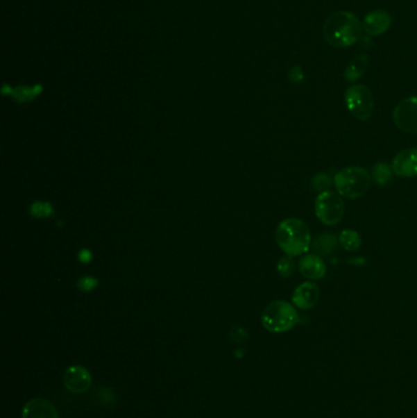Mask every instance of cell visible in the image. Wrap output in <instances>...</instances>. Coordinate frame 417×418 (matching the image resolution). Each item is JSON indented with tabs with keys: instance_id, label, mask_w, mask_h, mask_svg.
<instances>
[{
	"instance_id": "8992f818",
	"label": "cell",
	"mask_w": 417,
	"mask_h": 418,
	"mask_svg": "<svg viewBox=\"0 0 417 418\" xmlns=\"http://www.w3.org/2000/svg\"><path fill=\"white\" fill-rule=\"evenodd\" d=\"M344 98L348 110L357 120L367 122L372 117L375 101L368 87L365 85H352L346 90Z\"/></svg>"
},
{
	"instance_id": "52a82bcc",
	"label": "cell",
	"mask_w": 417,
	"mask_h": 418,
	"mask_svg": "<svg viewBox=\"0 0 417 418\" xmlns=\"http://www.w3.org/2000/svg\"><path fill=\"white\" fill-rule=\"evenodd\" d=\"M398 128L407 133H417V97H409L398 104L393 112Z\"/></svg>"
},
{
	"instance_id": "9a60e30c",
	"label": "cell",
	"mask_w": 417,
	"mask_h": 418,
	"mask_svg": "<svg viewBox=\"0 0 417 418\" xmlns=\"http://www.w3.org/2000/svg\"><path fill=\"white\" fill-rule=\"evenodd\" d=\"M368 65V58L366 56H356L354 60H351L350 64L346 67L344 77L346 82L357 81L364 74Z\"/></svg>"
},
{
	"instance_id": "ba28073f",
	"label": "cell",
	"mask_w": 417,
	"mask_h": 418,
	"mask_svg": "<svg viewBox=\"0 0 417 418\" xmlns=\"http://www.w3.org/2000/svg\"><path fill=\"white\" fill-rule=\"evenodd\" d=\"M62 382L70 393L83 394L92 385V376L87 368L75 365L65 371Z\"/></svg>"
},
{
	"instance_id": "2e32d148",
	"label": "cell",
	"mask_w": 417,
	"mask_h": 418,
	"mask_svg": "<svg viewBox=\"0 0 417 418\" xmlns=\"http://www.w3.org/2000/svg\"><path fill=\"white\" fill-rule=\"evenodd\" d=\"M338 240L341 249H344L348 252H355L360 249L362 244L360 234L352 229L343 230L338 236Z\"/></svg>"
},
{
	"instance_id": "ac0fdd59",
	"label": "cell",
	"mask_w": 417,
	"mask_h": 418,
	"mask_svg": "<svg viewBox=\"0 0 417 418\" xmlns=\"http://www.w3.org/2000/svg\"><path fill=\"white\" fill-rule=\"evenodd\" d=\"M334 185V180H332L330 175L325 173L317 174L312 178V187L318 192L330 191V187Z\"/></svg>"
},
{
	"instance_id": "7a4b0ae2",
	"label": "cell",
	"mask_w": 417,
	"mask_h": 418,
	"mask_svg": "<svg viewBox=\"0 0 417 418\" xmlns=\"http://www.w3.org/2000/svg\"><path fill=\"white\" fill-rule=\"evenodd\" d=\"M279 249L287 256L296 257L311 250V231L307 224L298 218L284 219L275 231Z\"/></svg>"
},
{
	"instance_id": "9c48e42d",
	"label": "cell",
	"mask_w": 417,
	"mask_h": 418,
	"mask_svg": "<svg viewBox=\"0 0 417 418\" xmlns=\"http://www.w3.org/2000/svg\"><path fill=\"white\" fill-rule=\"evenodd\" d=\"M393 173L400 178H416L417 147L402 149L391 162Z\"/></svg>"
},
{
	"instance_id": "277c9868",
	"label": "cell",
	"mask_w": 417,
	"mask_h": 418,
	"mask_svg": "<svg viewBox=\"0 0 417 418\" xmlns=\"http://www.w3.org/2000/svg\"><path fill=\"white\" fill-rule=\"evenodd\" d=\"M261 321L268 332L285 333L291 331L299 323V315L293 305L278 300L264 308Z\"/></svg>"
},
{
	"instance_id": "603a6c76",
	"label": "cell",
	"mask_w": 417,
	"mask_h": 418,
	"mask_svg": "<svg viewBox=\"0 0 417 418\" xmlns=\"http://www.w3.org/2000/svg\"><path fill=\"white\" fill-rule=\"evenodd\" d=\"M96 285H97V281L92 276H85L81 281H78V286H80L81 290H92Z\"/></svg>"
},
{
	"instance_id": "6da1fadb",
	"label": "cell",
	"mask_w": 417,
	"mask_h": 418,
	"mask_svg": "<svg viewBox=\"0 0 417 418\" xmlns=\"http://www.w3.org/2000/svg\"><path fill=\"white\" fill-rule=\"evenodd\" d=\"M362 22L349 11H337L325 20L323 35L325 41L334 48L354 46L361 38Z\"/></svg>"
},
{
	"instance_id": "e0dca14e",
	"label": "cell",
	"mask_w": 417,
	"mask_h": 418,
	"mask_svg": "<svg viewBox=\"0 0 417 418\" xmlns=\"http://www.w3.org/2000/svg\"><path fill=\"white\" fill-rule=\"evenodd\" d=\"M393 174L394 173H393L391 165H388L386 163L380 162V163L373 165L371 178L377 185L384 186V185L391 183V178H393Z\"/></svg>"
},
{
	"instance_id": "7c38bea8",
	"label": "cell",
	"mask_w": 417,
	"mask_h": 418,
	"mask_svg": "<svg viewBox=\"0 0 417 418\" xmlns=\"http://www.w3.org/2000/svg\"><path fill=\"white\" fill-rule=\"evenodd\" d=\"M299 271L309 281H321L327 274V265L320 256L307 253L300 260Z\"/></svg>"
},
{
	"instance_id": "ffe728a7",
	"label": "cell",
	"mask_w": 417,
	"mask_h": 418,
	"mask_svg": "<svg viewBox=\"0 0 417 418\" xmlns=\"http://www.w3.org/2000/svg\"><path fill=\"white\" fill-rule=\"evenodd\" d=\"M41 91V87L36 86L33 88H28V87H20V88H16L15 91L12 92V96L17 99V101H30L32 98L35 97L38 92Z\"/></svg>"
},
{
	"instance_id": "5bb4252c",
	"label": "cell",
	"mask_w": 417,
	"mask_h": 418,
	"mask_svg": "<svg viewBox=\"0 0 417 418\" xmlns=\"http://www.w3.org/2000/svg\"><path fill=\"white\" fill-rule=\"evenodd\" d=\"M339 240L334 234L330 233H323L318 236H316L312 242H311V250L314 255H318L320 257H327L332 255L337 247H338Z\"/></svg>"
},
{
	"instance_id": "5b68a950",
	"label": "cell",
	"mask_w": 417,
	"mask_h": 418,
	"mask_svg": "<svg viewBox=\"0 0 417 418\" xmlns=\"http://www.w3.org/2000/svg\"><path fill=\"white\" fill-rule=\"evenodd\" d=\"M346 204L338 192H321L314 201V213L322 224L334 226L339 224L344 215Z\"/></svg>"
},
{
	"instance_id": "4fadbf2b",
	"label": "cell",
	"mask_w": 417,
	"mask_h": 418,
	"mask_svg": "<svg viewBox=\"0 0 417 418\" xmlns=\"http://www.w3.org/2000/svg\"><path fill=\"white\" fill-rule=\"evenodd\" d=\"M22 418H59L57 408L46 399H32L22 408Z\"/></svg>"
},
{
	"instance_id": "7402d4cb",
	"label": "cell",
	"mask_w": 417,
	"mask_h": 418,
	"mask_svg": "<svg viewBox=\"0 0 417 418\" xmlns=\"http://www.w3.org/2000/svg\"><path fill=\"white\" fill-rule=\"evenodd\" d=\"M289 78L293 83H300L303 81L304 80V72H303L301 67H293L289 72Z\"/></svg>"
},
{
	"instance_id": "44dd1931",
	"label": "cell",
	"mask_w": 417,
	"mask_h": 418,
	"mask_svg": "<svg viewBox=\"0 0 417 418\" xmlns=\"http://www.w3.org/2000/svg\"><path fill=\"white\" fill-rule=\"evenodd\" d=\"M31 213L35 217H46V215L52 213V208H51L49 204L36 203L33 204V207L31 208Z\"/></svg>"
},
{
	"instance_id": "d6986e66",
	"label": "cell",
	"mask_w": 417,
	"mask_h": 418,
	"mask_svg": "<svg viewBox=\"0 0 417 418\" xmlns=\"http://www.w3.org/2000/svg\"><path fill=\"white\" fill-rule=\"evenodd\" d=\"M295 260L291 256H285L282 260H279L277 269H278L279 276L283 278H289L293 274L295 271Z\"/></svg>"
},
{
	"instance_id": "8fae6325",
	"label": "cell",
	"mask_w": 417,
	"mask_h": 418,
	"mask_svg": "<svg viewBox=\"0 0 417 418\" xmlns=\"http://www.w3.org/2000/svg\"><path fill=\"white\" fill-rule=\"evenodd\" d=\"M391 25V16L386 10H377L368 12L362 21V30L370 36H381L389 30Z\"/></svg>"
},
{
	"instance_id": "30bf717a",
	"label": "cell",
	"mask_w": 417,
	"mask_h": 418,
	"mask_svg": "<svg viewBox=\"0 0 417 418\" xmlns=\"http://www.w3.org/2000/svg\"><path fill=\"white\" fill-rule=\"evenodd\" d=\"M320 300V289L312 281H306L300 284L291 296L293 306L299 310H311Z\"/></svg>"
},
{
	"instance_id": "3957f363",
	"label": "cell",
	"mask_w": 417,
	"mask_h": 418,
	"mask_svg": "<svg viewBox=\"0 0 417 418\" xmlns=\"http://www.w3.org/2000/svg\"><path fill=\"white\" fill-rule=\"evenodd\" d=\"M334 186L337 192L348 199H359L371 186V174L362 167H348L335 174Z\"/></svg>"
}]
</instances>
